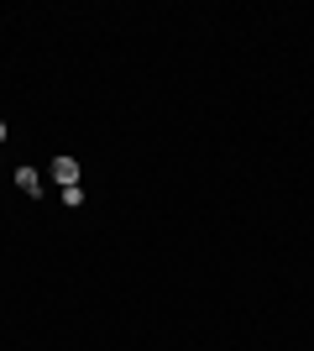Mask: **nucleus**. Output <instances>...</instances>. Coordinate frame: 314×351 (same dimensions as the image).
Masks as SVG:
<instances>
[{
  "label": "nucleus",
  "instance_id": "obj_3",
  "mask_svg": "<svg viewBox=\"0 0 314 351\" xmlns=\"http://www.w3.org/2000/svg\"><path fill=\"white\" fill-rule=\"evenodd\" d=\"M0 142H5V121H0Z\"/></svg>",
  "mask_w": 314,
  "mask_h": 351
},
{
  "label": "nucleus",
  "instance_id": "obj_1",
  "mask_svg": "<svg viewBox=\"0 0 314 351\" xmlns=\"http://www.w3.org/2000/svg\"><path fill=\"white\" fill-rule=\"evenodd\" d=\"M53 178H58L63 189H68V184H79V162H74V158H58V162H53Z\"/></svg>",
  "mask_w": 314,
  "mask_h": 351
},
{
  "label": "nucleus",
  "instance_id": "obj_2",
  "mask_svg": "<svg viewBox=\"0 0 314 351\" xmlns=\"http://www.w3.org/2000/svg\"><path fill=\"white\" fill-rule=\"evenodd\" d=\"M16 184H21V189H27L31 199L42 194V178H37V168H21V173H16Z\"/></svg>",
  "mask_w": 314,
  "mask_h": 351
}]
</instances>
